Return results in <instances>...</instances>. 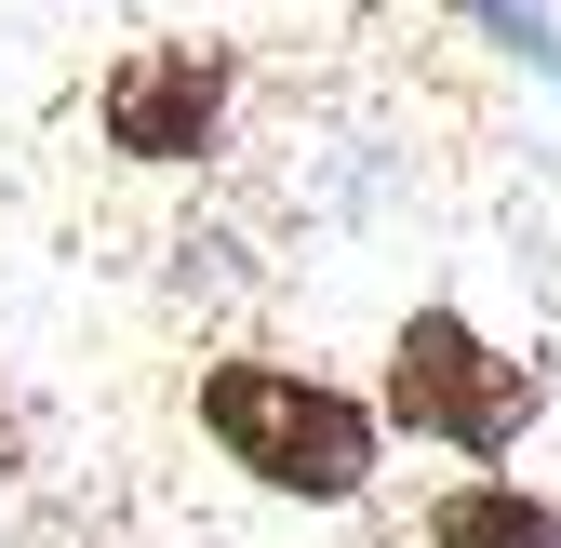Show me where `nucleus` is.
<instances>
[{
    "mask_svg": "<svg viewBox=\"0 0 561 548\" xmlns=\"http://www.w3.org/2000/svg\"><path fill=\"white\" fill-rule=\"evenodd\" d=\"M428 548H561V495L508 482V468H468L428 495Z\"/></svg>",
    "mask_w": 561,
    "mask_h": 548,
    "instance_id": "20e7f679",
    "label": "nucleus"
},
{
    "mask_svg": "<svg viewBox=\"0 0 561 548\" xmlns=\"http://www.w3.org/2000/svg\"><path fill=\"white\" fill-rule=\"evenodd\" d=\"M388 429L428 442V455H468V468H508L548 415V375L522 349H495L468 308H401L388 321Z\"/></svg>",
    "mask_w": 561,
    "mask_h": 548,
    "instance_id": "f03ea898",
    "label": "nucleus"
},
{
    "mask_svg": "<svg viewBox=\"0 0 561 548\" xmlns=\"http://www.w3.org/2000/svg\"><path fill=\"white\" fill-rule=\"evenodd\" d=\"M187 401H201V442H215L254 495H280V509H362L375 468H388V401L334 388V375H308V362L215 349Z\"/></svg>",
    "mask_w": 561,
    "mask_h": 548,
    "instance_id": "f257e3e1",
    "label": "nucleus"
},
{
    "mask_svg": "<svg viewBox=\"0 0 561 548\" xmlns=\"http://www.w3.org/2000/svg\"><path fill=\"white\" fill-rule=\"evenodd\" d=\"M0 468H14V415H0Z\"/></svg>",
    "mask_w": 561,
    "mask_h": 548,
    "instance_id": "423d86ee",
    "label": "nucleus"
},
{
    "mask_svg": "<svg viewBox=\"0 0 561 548\" xmlns=\"http://www.w3.org/2000/svg\"><path fill=\"white\" fill-rule=\"evenodd\" d=\"M455 14L495 41V54H522L535 81H561V14H535V0H455Z\"/></svg>",
    "mask_w": 561,
    "mask_h": 548,
    "instance_id": "39448f33",
    "label": "nucleus"
},
{
    "mask_svg": "<svg viewBox=\"0 0 561 548\" xmlns=\"http://www.w3.org/2000/svg\"><path fill=\"white\" fill-rule=\"evenodd\" d=\"M228 94H241V67L215 41H134L94 81V134H107V161H134V174H187V161L228 148Z\"/></svg>",
    "mask_w": 561,
    "mask_h": 548,
    "instance_id": "7ed1b4c3",
    "label": "nucleus"
}]
</instances>
